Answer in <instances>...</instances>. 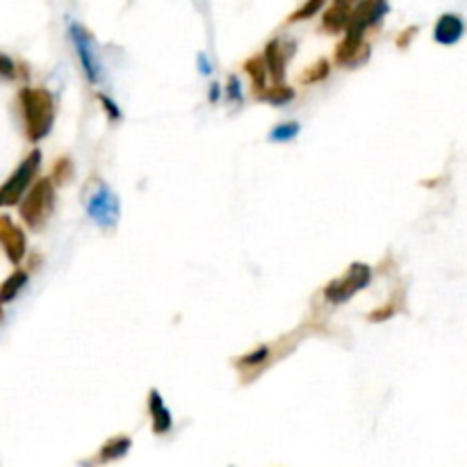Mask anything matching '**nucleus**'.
Returning a JSON list of instances; mask_svg holds the SVG:
<instances>
[{
    "label": "nucleus",
    "mask_w": 467,
    "mask_h": 467,
    "mask_svg": "<svg viewBox=\"0 0 467 467\" xmlns=\"http://www.w3.org/2000/svg\"><path fill=\"white\" fill-rule=\"evenodd\" d=\"M148 415H151L153 422V434L156 436H166L174 431V415L166 409L162 394L156 388L148 392Z\"/></svg>",
    "instance_id": "nucleus-11"
},
{
    "label": "nucleus",
    "mask_w": 467,
    "mask_h": 467,
    "mask_svg": "<svg viewBox=\"0 0 467 467\" xmlns=\"http://www.w3.org/2000/svg\"><path fill=\"white\" fill-rule=\"evenodd\" d=\"M221 94H224V87L220 83H210L208 87V103L210 105H217L221 101Z\"/></svg>",
    "instance_id": "nucleus-28"
},
{
    "label": "nucleus",
    "mask_w": 467,
    "mask_h": 467,
    "mask_svg": "<svg viewBox=\"0 0 467 467\" xmlns=\"http://www.w3.org/2000/svg\"><path fill=\"white\" fill-rule=\"evenodd\" d=\"M16 76H19V64L10 55L0 53V80L12 83V80H16Z\"/></svg>",
    "instance_id": "nucleus-25"
},
{
    "label": "nucleus",
    "mask_w": 467,
    "mask_h": 467,
    "mask_svg": "<svg viewBox=\"0 0 467 467\" xmlns=\"http://www.w3.org/2000/svg\"><path fill=\"white\" fill-rule=\"evenodd\" d=\"M336 3H345V5H351V7H354L355 3H361V0H336Z\"/></svg>",
    "instance_id": "nucleus-29"
},
{
    "label": "nucleus",
    "mask_w": 467,
    "mask_h": 467,
    "mask_svg": "<svg viewBox=\"0 0 467 467\" xmlns=\"http://www.w3.org/2000/svg\"><path fill=\"white\" fill-rule=\"evenodd\" d=\"M98 103H101L103 112L107 114V119H110V121H114V123L121 121L123 112H121V107H119V103L114 101V98H110L107 94H98Z\"/></svg>",
    "instance_id": "nucleus-24"
},
{
    "label": "nucleus",
    "mask_w": 467,
    "mask_h": 467,
    "mask_svg": "<svg viewBox=\"0 0 467 467\" xmlns=\"http://www.w3.org/2000/svg\"><path fill=\"white\" fill-rule=\"evenodd\" d=\"M372 278H374V269L365 263H354L346 269L342 276L333 278L327 287H324V301L328 306H345L358 292L367 290L372 285Z\"/></svg>",
    "instance_id": "nucleus-5"
},
{
    "label": "nucleus",
    "mask_w": 467,
    "mask_h": 467,
    "mask_svg": "<svg viewBox=\"0 0 467 467\" xmlns=\"http://www.w3.org/2000/svg\"><path fill=\"white\" fill-rule=\"evenodd\" d=\"M74 175H76V165L74 160L68 156H62L58 157V160L53 162V166H50V181H53V185H67V183L74 181Z\"/></svg>",
    "instance_id": "nucleus-19"
},
{
    "label": "nucleus",
    "mask_w": 467,
    "mask_h": 467,
    "mask_svg": "<svg viewBox=\"0 0 467 467\" xmlns=\"http://www.w3.org/2000/svg\"><path fill=\"white\" fill-rule=\"evenodd\" d=\"M68 40L74 44L80 68H83L87 83L94 85V87L101 85L103 76H105V67H103L101 50H98L94 34L83 23H78V21H68Z\"/></svg>",
    "instance_id": "nucleus-4"
},
{
    "label": "nucleus",
    "mask_w": 467,
    "mask_h": 467,
    "mask_svg": "<svg viewBox=\"0 0 467 467\" xmlns=\"http://www.w3.org/2000/svg\"><path fill=\"white\" fill-rule=\"evenodd\" d=\"M40 169H41V151L40 148H32V151L21 160V165L12 171L10 178L0 185V208L19 205L21 199L25 196V192H28L30 187H32V183L37 181Z\"/></svg>",
    "instance_id": "nucleus-6"
},
{
    "label": "nucleus",
    "mask_w": 467,
    "mask_h": 467,
    "mask_svg": "<svg viewBox=\"0 0 467 467\" xmlns=\"http://www.w3.org/2000/svg\"><path fill=\"white\" fill-rule=\"evenodd\" d=\"M401 301H404V299L394 294L388 303H383V306H379L376 310H372L370 315H367V321H372V324H381V321L392 319V317L401 310Z\"/></svg>",
    "instance_id": "nucleus-22"
},
{
    "label": "nucleus",
    "mask_w": 467,
    "mask_h": 467,
    "mask_svg": "<svg viewBox=\"0 0 467 467\" xmlns=\"http://www.w3.org/2000/svg\"><path fill=\"white\" fill-rule=\"evenodd\" d=\"M327 3H328V0H306L301 7H297V10L290 14L287 23H301V21L315 19V16L319 14L324 7H327Z\"/></svg>",
    "instance_id": "nucleus-21"
},
{
    "label": "nucleus",
    "mask_w": 467,
    "mask_h": 467,
    "mask_svg": "<svg viewBox=\"0 0 467 467\" xmlns=\"http://www.w3.org/2000/svg\"><path fill=\"white\" fill-rule=\"evenodd\" d=\"M0 321H3V306H0Z\"/></svg>",
    "instance_id": "nucleus-30"
},
{
    "label": "nucleus",
    "mask_w": 467,
    "mask_h": 467,
    "mask_svg": "<svg viewBox=\"0 0 467 467\" xmlns=\"http://www.w3.org/2000/svg\"><path fill=\"white\" fill-rule=\"evenodd\" d=\"M19 110L25 139L37 144L50 135L55 123V98L44 87H23L19 92Z\"/></svg>",
    "instance_id": "nucleus-1"
},
{
    "label": "nucleus",
    "mask_w": 467,
    "mask_h": 467,
    "mask_svg": "<svg viewBox=\"0 0 467 467\" xmlns=\"http://www.w3.org/2000/svg\"><path fill=\"white\" fill-rule=\"evenodd\" d=\"M351 10L354 7L345 5V3H336L333 0V5L324 10V16H321V30L328 34H342L346 30L351 21Z\"/></svg>",
    "instance_id": "nucleus-12"
},
{
    "label": "nucleus",
    "mask_w": 467,
    "mask_h": 467,
    "mask_svg": "<svg viewBox=\"0 0 467 467\" xmlns=\"http://www.w3.org/2000/svg\"><path fill=\"white\" fill-rule=\"evenodd\" d=\"M413 37H418V25H410V28H406L404 32L397 37V46H400V49H409L410 41H413Z\"/></svg>",
    "instance_id": "nucleus-26"
},
{
    "label": "nucleus",
    "mask_w": 467,
    "mask_h": 467,
    "mask_svg": "<svg viewBox=\"0 0 467 467\" xmlns=\"http://www.w3.org/2000/svg\"><path fill=\"white\" fill-rule=\"evenodd\" d=\"M367 30L358 25H346L342 32V41L336 46V64L340 68H358L370 59V44L365 41Z\"/></svg>",
    "instance_id": "nucleus-7"
},
{
    "label": "nucleus",
    "mask_w": 467,
    "mask_h": 467,
    "mask_svg": "<svg viewBox=\"0 0 467 467\" xmlns=\"http://www.w3.org/2000/svg\"><path fill=\"white\" fill-rule=\"evenodd\" d=\"M272 363V346L269 345H260L256 346L254 351H248V354L239 355L238 361H235V367H238L242 374H254L256 370H263Z\"/></svg>",
    "instance_id": "nucleus-13"
},
{
    "label": "nucleus",
    "mask_w": 467,
    "mask_h": 467,
    "mask_svg": "<svg viewBox=\"0 0 467 467\" xmlns=\"http://www.w3.org/2000/svg\"><path fill=\"white\" fill-rule=\"evenodd\" d=\"M244 74L248 76V80H251V96H256V94H260L263 89L269 87V74H267V67H265V59L263 55H258V58H251L244 62Z\"/></svg>",
    "instance_id": "nucleus-16"
},
{
    "label": "nucleus",
    "mask_w": 467,
    "mask_h": 467,
    "mask_svg": "<svg viewBox=\"0 0 467 467\" xmlns=\"http://www.w3.org/2000/svg\"><path fill=\"white\" fill-rule=\"evenodd\" d=\"M83 203L87 217L98 229L105 230V233L117 229L119 220H121V201H119L117 192L105 181H101L98 175H94L89 185H85Z\"/></svg>",
    "instance_id": "nucleus-2"
},
{
    "label": "nucleus",
    "mask_w": 467,
    "mask_h": 467,
    "mask_svg": "<svg viewBox=\"0 0 467 467\" xmlns=\"http://www.w3.org/2000/svg\"><path fill=\"white\" fill-rule=\"evenodd\" d=\"M294 50H297V41L292 40H272L265 46V67H267L269 83H285L287 62L292 59Z\"/></svg>",
    "instance_id": "nucleus-9"
},
{
    "label": "nucleus",
    "mask_w": 467,
    "mask_h": 467,
    "mask_svg": "<svg viewBox=\"0 0 467 467\" xmlns=\"http://www.w3.org/2000/svg\"><path fill=\"white\" fill-rule=\"evenodd\" d=\"M331 71H333L331 62H328L327 58L317 59L315 64H310L306 71H301V74H299V85H301V87H310V85L324 83V80H328Z\"/></svg>",
    "instance_id": "nucleus-18"
},
{
    "label": "nucleus",
    "mask_w": 467,
    "mask_h": 467,
    "mask_svg": "<svg viewBox=\"0 0 467 467\" xmlns=\"http://www.w3.org/2000/svg\"><path fill=\"white\" fill-rule=\"evenodd\" d=\"M224 96L229 103H235V105H239V103H244V87H242V80L238 78V76L230 74L229 80H226V87H224Z\"/></svg>",
    "instance_id": "nucleus-23"
},
{
    "label": "nucleus",
    "mask_w": 467,
    "mask_h": 467,
    "mask_svg": "<svg viewBox=\"0 0 467 467\" xmlns=\"http://www.w3.org/2000/svg\"><path fill=\"white\" fill-rule=\"evenodd\" d=\"M0 248L12 265H21L28 256V238L10 214H0Z\"/></svg>",
    "instance_id": "nucleus-8"
},
{
    "label": "nucleus",
    "mask_w": 467,
    "mask_h": 467,
    "mask_svg": "<svg viewBox=\"0 0 467 467\" xmlns=\"http://www.w3.org/2000/svg\"><path fill=\"white\" fill-rule=\"evenodd\" d=\"M297 98V89L290 87L285 83H269L267 89H263L260 94H256L254 101L258 103H267V105L274 107H283V105H290V103Z\"/></svg>",
    "instance_id": "nucleus-14"
},
{
    "label": "nucleus",
    "mask_w": 467,
    "mask_h": 467,
    "mask_svg": "<svg viewBox=\"0 0 467 467\" xmlns=\"http://www.w3.org/2000/svg\"><path fill=\"white\" fill-rule=\"evenodd\" d=\"M30 281V274L25 269H14L5 281L0 283V306H5V303H12L21 292H23L25 287H28Z\"/></svg>",
    "instance_id": "nucleus-15"
},
{
    "label": "nucleus",
    "mask_w": 467,
    "mask_h": 467,
    "mask_svg": "<svg viewBox=\"0 0 467 467\" xmlns=\"http://www.w3.org/2000/svg\"><path fill=\"white\" fill-rule=\"evenodd\" d=\"M465 34V21L458 14H443L434 25V40L440 46H454Z\"/></svg>",
    "instance_id": "nucleus-10"
},
{
    "label": "nucleus",
    "mask_w": 467,
    "mask_h": 467,
    "mask_svg": "<svg viewBox=\"0 0 467 467\" xmlns=\"http://www.w3.org/2000/svg\"><path fill=\"white\" fill-rule=\"evenodd\" d=\"M196 68H199L201 76H212V62H210L208 55L205 53L196 55Z\"/></svg>",
    "instance_id": "nucleus-27"
},
{
    "label": "nucleus",
    "mask_w": 467,
    "mask_h": 467,
    "mask_svg": "<svg viewBox=\"0 0 467 467\" xmlns=\"http://www.w3.org/2000/svg\"><path fill=\"white\" fill-rule=\"evenodd\" d=\"M55 210V185L50 178H37L19 203V214L30 230H41Z\"/></svg>",
    "instance_id": "nucleus-3"
},
{
    "label": "nucleus",
    "mask_w": 467,
    "mask_h": 467,
    "mask_svg": "<svg viewBox=\"0 0 467 467\" xmlns=\"http://www.w3.org/2000/svg\"><path fill=\"white\" fill-rule=\"evenodd\" d=\"M132 447V440L128 436H117V438L107 440L105 445L101 447L98 452V463H114V461H121L123 456H128Z\"/></svg>",
    "instance_id": "nucleus-17"
},
{
    "label": "nucleus",
    "mask_w": 467,
    "mask_h": 467,
    "mask_svg": "<svg viewBox=\"0 0 467 467\" xmlns=\"http://www.w3.org/2000/svg\"><path fill=\"white\" fill-rule=\"evenodd\" d=\"M299 135H301V123H299V121H281V123H276L272 130H269L267 139L272 141V144H290V141L297 139Z\"/></svg>",
    "instance_id": "nucleus-20"
}]
</instances>
